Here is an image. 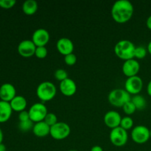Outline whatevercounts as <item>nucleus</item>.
Segmentation results:
<instances>
[{
    "mask_svg": "<svg viewBox=\"0 0 151 151\" xmlns=\"http://www.w3.org/2000/svg\"><path fill=\"white\" fill-rule=\"evenodd\" d=\"M134 12V6L131 1L128 0H118L111 7V14L115 22L123 24L132 18Z\"/></svg>",
    "mask_w": 151,
    "mask_h": 151,
    "instance_id": "1",
    "label": "nucleus"
},
{
    "mask_svg": "<svg viewBox=\"0 0 151 151\" xmlns=\"http://www.w3.org/2000/svg\"><path fill=\"white\" fill-rule=\"evenodd\" d=\"M136 47L129 40H121L114 46V53L119 58L128 60L134 58Z\"/></svg>",
    "mask_w": 151,
    "mask_h": 151,
    "instance_id": "2",
    "label": "nucleus"
},
{
    "mask_svg": "<svg viewBox=\"0 0 151 151\" xmlns=\"http://www.w3.org/2000/svg\"><path fill=\"white\" fill-rule=\"evenodd\" d=\"M109 102L115 107H123L124 105L131 101V94L125 89L122 88H115L113 89L108 97Z\"/></svg>",
    "mask_w": 151,
    "mask_h": 151,
    "instance_id": "3",
    "label": "nucleus"
},
{
    "mask_svg": "<svg viewBox=\"0 0 151 151\" xmlns=\"http://www.w3.org/2000/svg\"><path fill=\"white\" fill-rule=\"evenodd\" d=\"M57 88L50 81H44L38 86L36 94L38 98L43 102H47L52 100L56 95Z\"/></svg>",
    "mask_w": 151,
    "mask_h": 151,
    "instance_id": "4",
    "label": "nucleus"
},
{
    "mask_svg": "<svg viewBox=\"0 0 151 151\" xmlns=\"http://www.w3.org/2000/svg\"><path fill=\"white\" fill-rule=\"evenodd\" d=\"M28 112H29V119L34 123L44 121L48 114L47 106L42 103H36L32 105Z\"/></svg>",
    "mask_w": 151,
    "mask_h": 151,
    "instance_id": "5",
    "label": "nucleus"
},
{
    "mask_svg": "<svg viewBox=\"0 0 151 151\" xmlns=\"http://www.w3.org/2000/svg\"><path fill=\"white\" fill-rule=\"evenodd\" d=\"M71 133L70 126L63 122H58L50 128V135L54 139L62 140L67 138Z\"/></svg>",
    "mask_w": 151,
    "mask_h": 151,
    "instance_id": "6",
    "label": "nucleus"
},
{
    "mask_svg": "<svg viewBox=\"0 0 151 151\" xmlns=\"http://www.w3.org/2000/svg\"><path fill=\"white\" fill-rule=\"evenodd\" d=\"M110 141L116 147H122L127 143L128 139V131L120 126L111 129L109 135Z\"/></svg>",
    "mask_w": 151,
    "mask_h": 151,
    "instance_id": "7",
    "label": "nucleus"
},
{
    "mask_svg": "<svg viewBox=\"0 0 151 151\" xmlns=\"http://www.w3.org/2000/svg\"><path fill=\"white\" fill-rule=\"evenodd\" d=\"M131 136L134 142L144 144L150 138V129L145 125H137L131 131Z\"/></svg>",
    "mask_w": 151,
    "mask_h": 151,
    "instance_id": "8",
    "label": "nucleus"
},
{
    "mask_svg": "<svg viewBox=\"0 0 151 151\" xmlns=\"http://www.w3.org/2000/svg\"><path fill=\"white\" fill-rule=\"evenodd\" d=\"M143 87V81L138 75L127 78L125 83V89L130 94H138Z\"/></svg>",
    "mask_w": 151,
    "mask_h": 151,
    "instance_id": "9",
    "label": "nucleus"
},
{
    "mask_svg": "<svg viewBox=\"0 0 151 151\" xmlns=\"http://www.w3.org/2000/svg\"><path fill=\"white\" fill-rule=\"evenodd\" d=\"M18 52L24 58H29L35 55L36 46L32 40H23L18 46Z\"/></svg>",
    "mask_w": 151,
    "mask_h": 151,
    "instance_id": "10",
    "label": "nucleus"
},
{
    "mask_svg": "<svg viewBox=\"0 0 151 151\" xmlns=\"http://www.w3.org/2000/svg\"><path fill=\"white\" fill-rule=\"evenodd\" d=\"M50 33L44 28L37 29L32 33V41L36 47H45L50 41Z\"/></svg>",
    "mask_w": 151,
    "mask_h": 151,
    "instance_id": "11",
    "label": "nucleus"
},
{
    "mask_svg": "<svg viewBox=\"0 0 151 151\" xmlns=\"http://www.w3.org/2000/svg\"><path fill=\"white\" fill-rule=\"evenodd\" d=\"M122 72L128 78L137 75L140 69V64L138 60L134 58L125 60L122 65Z\"/></svg>",
    "mask_w": 151,
    "mask_h": 151,
    "instance_id": "12",
    "label": "nucleus"
},
{
    "mask_svg": "<svg viewBox=\"0 0 151 151\" xmlns=\"http://www.w3.org/2000/svg\"><path fill=\"white\" fill-rule=\"evenodd\" d=\"M16 96V88L11 83H5L0 86V99L1 100L10 103Z\"/></svg>",
    "mask_w": 151,
    "mask_h": 151,
    "instance_id": "13",
    "label": "nucleus"
},
{
    "mask_svg": "<svg viewBox=\"0 0 151 151\" xmlns=\"http://www.w3.org/2000/svg\"><path fill=\"white\" fill-rule=\"evenodd\" d=\"M122 116L116 111H109L105 114L104 123L109 128L114 129L115 128L120 126V122L122 120Z\"/></svg>",
    "mask_w": 151,
    "mask_h": 151,
    "instance_id": "14",
    "label": "nucleus"
},
{
    "mask_svg": "<svg viewBox=\"0 0 151 151\" xmlns=\"http://www.w3.org/2000/svg\"><path fill=\"white\" fill-rule=\"evenodd\" d=\"M56 47L59 52L63 55L73 53L74 44L71 39L68 38H61L56 43Z\"/></svg>",
    "mask_w": 151,
    "mask_h": 151,
    "instance_id": "15",
    "label": "nucleus"
},
{
    "mask_svg": "<svg viewBox=\"0 0 151 151\" xmlns=\"http://www.w3.org/2000/svg\"><path fill=\"white\" fill-rule=\"evenodd\" d=\"M60 91L66 97L73 96L77 91L76 83L72 79L68 78L60 83Z\"/></svg>",
    "mask_w": 151,
    "mask_h": 151,
    "instance_id": "16",
    "label": "nucleus"
},
{
    "mask_svg": "<svg viewBox=\"0 0 151 151\" xmlns=\"http://www.w3.org/2000/svg\"><path fill=\"white\" fill-rule=\"evenodd\" d=\"M32 131L37 137L43 138L50 134V127L44 121H41L34 124Z\"/></svg>",
    "mask_w": 151,
    "mask_h": 151,
    "instance_id": "17",
    "label": "nucleus"
},
{
    "mask_svg": "<svg viewBox=\"0 0 151 151\" xmlns=\"http://www.w3.org/2000/svg\"><path fill=\"white\" fill-rule=\"evenodd\" d=\"M12 109L10 103L0 100V123L6 122L11 117Z\"/></svg>",
    "mask_w": 151,
    "mask_h": 151,
    "instance_id": "18",
    "label": "nucleus"
},
{
    "mask_svg": "<svg viewBox=\"0 0 151 151\" xmlns=\"http://www.w3.org/2000/svg\"><path fill=\"white\" fill-rule=\"evenodd\" d=\"M10 106H11L13 111L17 112H22L25 110L27 107V100L21 95H16L11 101L10 102Z\"/></svg>",
    "mask_w": 151,
    "mask_h": 151,
    "instance_id": "19",
    "label": "nucleus"
},
{
    "mask_svg": "<svg viewBox=\"0 0 151 151\" xmlns=\"http://www.w3.org/2000/svg\"><path fill=\"white\" fill-rule=\"evenodd\" d=\"M38 10V3L35 0H26L22 4V10L28 16H31L36 13Z\"/></svg>",
    "mask_w": 151,
    "mask_h": 151,
    "instance_id": "20",
    "label": "nucleus"
},
{
    "mask_svg": "<svg viewBox=\"0 0 151 151\" xmlns=\"http://www.w3.org/2000/svg\"><path fill=\"white\" fill-rule=\"evenodd\" d=\"M131 102L134 104L136 109L139 110L144 109L146 107V100L143 96L139 94H136L131 97Z\"/></svg>",
    "mask_w": 151,
    "mask_h": 151,
    "instance_id": "21",
    "label": "nucleus"
},
{
    "mask_svg": "<svg viewBox=\"0 0 151 151\" xmlns=\"http://www.w3.org/2000/svg\"><path fill=\"white\" fill-rule=\"evenodd\" d=\"M133 125H134V120L129 116H124L123 118H122V120H121L120 122L121 128L128 131V130L132 128Z\"/></svg>",
    "mask_w": 151,
    "mask_h": 151,
    "instance_id": "22",
    "label": "nucleus"
},
{
    "mask_svg": "<svg viewBox=\"0 0 151 151\" xmlns=\"http://www.w3.org/2000/svg\"><path fill=\"white\" fill-rule=\"evenodd\" d=\"M34 126V122L32 120L29 119L24 122H19V128L22 132H27V131L32 130Z\"/></svg>",
    "mask_w": 151,
    "mask_h": 151,
    "instance_id": "23",
    "label": "nucleus"
},
{
    "mask_svg": "<svg viewBox=\"0 0 151 151\" xmlns=\"http://www.w3.org/2000/svg\"><path fill=\"white\" fill-rule=\"evenodd\" d=\"M44 122L51 128L54 125H55L58 122V117L55 114L53 113H48L44 119Z\"/></svg>",
    "mask_w": 151,
    "mask_h": 151,
    "instance_id": "24",
    "label": "nucleus"
},
{
    "mask_svg": "<svg viewBox=\"0 0 151 151\" xmlns=\"http://www.w3.org/2000/svg\"><path fill=\"white\" fill-rule=\"evenodd\" d=\"M54 76L56 80H58V81L61 82V81L67 79L68 73L65 69H57V70H55V74H54Z\"/></svg>",
    "mask_w": 151,
    "mask_h": 151,
    "instance_id": "25",
    "label": "nucleus"
},
{
    "mask_svg": "<svg viewBox=\"0 0 151 151\" xmlns=\"http://www.w3.org/2000/svg\"><path fill=\"white\" fill-rule=\"evenodd\" d=\"M147 50L144 47H141V46L136 47L135 52H134V58L138 59L144 58L147 55Z\"/></svg>",
    "mask_w": 151,
    "mask_h": 151,
    "instance_id": "26",
    "label": "nucleus"
},
{
    "mask_svg": "<svg viewBox=\"0 0 151 151\" xmlns=\"http://www.w3.org/2000/svg\"><path fill=\"white\" fill-rule=\"evenodd\" d=\"M122 109H123L124 112L128 115L133 114L136 111V110H137L135 106H134V103L131 102V101L128 102L127 103H125L123 106V107H122Z\"/></svg>",
    "mask_w": 151,
    "mask_h": 151,
    "instance_id": "27",
    "label": "nucleus"
},
{
    "mask_svg": "<svg viewBox=\"0 0 151 151\" xmlns=\"http://www.w3.org/2000/svg\"><path fill=\"white\" fill-rule=\"evenodd\" d=\"M47 49L45 47H36V50L35 52V55L39 59H44L47 57Z\"/></svg>",
    "mask_w": 151,
    "mask_h": 151,
    "instance_id": "28",
    "label": "nucleus"
},
{
    "mask_svg": "<svg viewBox=\"0 0 151 151\" xmlns=\"http://www.w3.org/2000/svg\"><path fill=\"white\" fill-rule=\"evenodd\" d=\"M16 0H0V7L4 9H10L16 4Z\"/></svg>",
    "mask_w": 151,
    "mask_h": 151,
    "instance_id": "29",
    "label": "nucleus"
},
{
    "mask_svg": "<svg viewBox=\"0 0 151 151\" xmlns=\"http://www.w3.org/2000/svg\"><path fill=\"white\" fill-rule=\"evenodd\" d=\"M64 62L68 66H73L77 62V57L74 53L67 55L64 56Z\"/></svg>",
    "mask_w": 151,
    "mask_h": 151,
    "instance_id": "30",
    "label": "nucleus"
},
{
    "mask_svg": "<svg viewBox=\"0 0 151 151\" xmlns=\"http://www.w3.org/2000/svg\"><path fill=\"white\" fill-rule=\"evenodd\" d=\"M19 122H24V121H27L29 119H29V112L25 110L20 112L19 114Z\"/></svg>",
    "mask_w": 151,
    "mask_h": 151,
    "instance_id": "31",
    "label": "nucleus"
},
{
    "mask_svg": "<svg viewBox=\"0 0 151 151\" xmlns=\"http://www.w3.org/2000/svg\"><path fill=\"white\" fill-rule=\"evenodd\" d=\"M91 151H103L102 147L99 145H94L91 148Z\"/></svg>",
    "mask_w": 151,
    "mask_h": 151,
    "instance_id": "32",
    "label": "nucleus"
},
{
    "mask_svg": "<svg viewBox=\"0 0 151 151\" xmlns=\"http://www.w3.org/2000/svg\"><path fill=\"white\" fill-rule=\"evenodd\" d=\"M146 24H147V27L151 29V15L147 18V21H146Z\"/></svg>",
    "mask_w": 151,
    "mask_h": 151,
    "instance_id": "33",
    "label": "nucleus"
},
{
    "mask_svg": "<svg viewBox=\"0 0 151 151\" xmlns=\"http://www.w3.org/2000/svg\"><path fill=\"white\" fill-rule=\"evenodd\" d=\"M147 93H148L149 95L151 96V81L148 83V84H147Z\"/></svg>",
    "mask_w": 151,
    "mask_h": 151,
    "instance_id": "34",
    "label": "nucleus"
},
{
    "mask_svg": "<svg viewBox=\"0 0 151 151\" xmlns=\"http://www.w3.org/2000/svg\"><path fill=\"white\" fill-rule=\"evenodd\" d=\"M3 139H4V135H3V132L2 131H1V128H0V144L2 143Z\"/></svg>",
    "mask_w": 151,
    "mask_h": 151,
    "instance_id": "35",
    "label": "nucleus"
},
{
    "mask_svg": "<svg viewBox=\"0 0 151 151\" xmlns=\"http://www.w3.org/2000/svg\"><path fill=\"white\" fill-rule=\"evenodd\" d=\"M0 151H6V146L3 143L0 144Z\"/></svg>",
    "mask_w": 151,
    "mask_h": 151,
    "instance_id": "36",
    "label": "nucleus"
},
{
    "mask_svg": "<svg viewBox=\"0 0 151 151\" xmlns=\"http://www.w3.org/2000/svg\"><path fill=\"white\" fill-rule=\"evenodd\" d=\"M147 52H148L151 55V41L148 43V44H147Z\"/></svg>",
    "mask_w": 151,
    "mask_h": 151,
    "instance_id": "37",
    "label": "nucleus"
},
{
    "mask_svg": "<svg viewBox=\"0 0 151 151\" xmlns=\"http://www.w3.org/2000/svg\"><path fill=\"white\" fill-rule=\"evenodd\" d=\"M68 151H78V150H68Z\"/></svg>",
    "mask_w": 151,
    "mask_h": 151,
    "instance_id": "38",
    "label": "nucleus"
},
{
    "mask_svg": "<svg viewBox=\"0 0 151 151\" xmlns=\"http://www.w3.org/2000/svg\"><path fill=\"white\" fill-rule=\"evenodd\" d=\"M150 138H151V129L150 130Z\"/></svg>",
    "mask_w": 151,
    "mask_h": 151,
    "instance_id": "39",
    "label": "nucleus"
},
{
    "mask_svg": "<svg viewBox=\"0 0 151 151\" xmlns=\"http://www.w3.org/2000/svg\"><path fill=\"white\" fill-rule=\"evenodd\" d=\"M150 151H151V150H150Z\"/></svg>",
    "mask_w": 151,
    "mask_h": 151,
    "instance_id": "40",
    "label": "nucleus"
}]
</instances>
